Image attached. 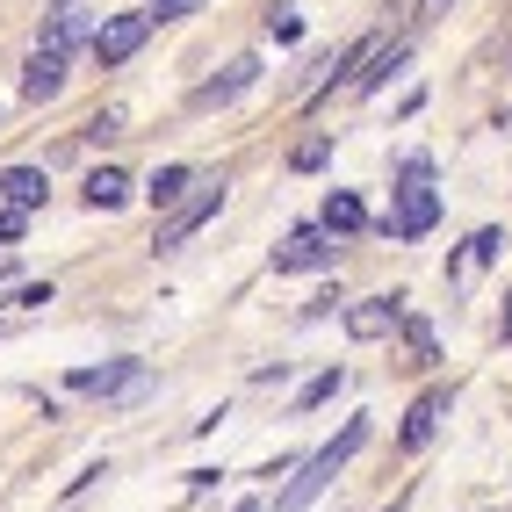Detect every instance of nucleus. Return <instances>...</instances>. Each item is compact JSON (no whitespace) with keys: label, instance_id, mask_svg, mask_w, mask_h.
Returning a JSON list of instances; mask_svg holds the SVG:
<instances>
[{"label":"nucleus","instance_id":"nucleus-1","mask_svg":"<svg viewBox=\"0 0 512 512\" xmlns=\"http://www.w3.org/2000/svg\"><path fill=\"white\" fill-rule=\"evenodd\" d=\"M440 217V195H433V159H404V181H397V217H383L375 231H397V238H426Z\"/></svg>","mask_w":512,"mask_h":512},{"label":"nucleus","instance_id":"nucleus-2","mask_svg":"<svg viewBox=\"0 0 512 512\" xmlns=\"http://www.w3.org/2000/svg\"><path fill=\"white\" fill-rule=\"evenodd\" d=\"M361 440H368V419H354L347 433L332 440V448H318L311 462H303V476H296V484H289V491L275 498V512H311V498H318V491L332 484V476H339V462H347V455L361 448Z\"/></svg>","mask_w":512,"mask_h":512},{"label":"nucleus","instance_id":"nucleus-3","mask_svg":"<svg viewBox=\"0 0 512 512\" xmlns=\"http://www.w3.org/2000/svg\"><path fill=\"white\" fill-rule=\"evenodd\" d=\"M217 210H224V181H217V188H202L195 202H174V217L159 224V238H152V246H159V253H181V246H188V238H195L202 224H210Z\"/></svg>","mask_w":512,"mask_h":512},{"label":"nucleus","instance_id":"nucleus-4","mask_svg":"<svg viewBox=\"0 0 512 512\" xmlns=\"http://www.w3.org/2000/svg\"><path fill=\"white\" fill-rule=\"evenodd\" d=\"M145 37H152V8H138V15H109V22L94 29V58H101V65H123V58L145 51Z\"/></svg>","mask_w":512,"mask_h":512},{"label":"nucleus","instance_id":"nucleus-5","mask_svg":"<svg viewBox=\"0 0 512 512\" xmlns=\"http://www.w3.org/2000/svg\"><path fill=\"white\" fill-rule=\"evenodd\" d=\"M152 375L138 361H101V368H73V390L80 397H145Z\"/></svg>","mask_w":512,"mask_h":512},{"label":"nucleus","instance_id":"nucleus-6","mask_svg":"<svg viewBox=\"0 0 512 512\" xmlns=\"http://www.w3.org/2000/svg\"><path fill=\"white\" fill-rule=\"evenodd\" d=\"M311 267H332V231L325 224H303L289 246L275 253V275H311Z\"/></svg>","mask_w":512,"mask_h":512},{"label":"nucleus","instance_id":"nucleus-7","mask_svg":"<svg viewBox=\"0 0 512 512\" xmlns=\"http://www.w3.org/2000/svg\"><path fill=\"white\" fill-rule=\"evenodd\" d=\"M58 94H65V58L37 44V58L22 65V101H37V109H44V101H58Z\"/></svg>","mask_w":512,"mask_h":512},{"label":"nucleus","instance_id":"nucleus-8","mask_svg":"<svg viewBox=\"0 0 512 512\" xmlns=\"http://www.w3.org/2000/svg\"><path fill=\"white\" fill-rule=\"evenodd\" d=\"M404 318V296H361L347 311V332L354 339H390V325Z\"/></svg>","mask_w":512,"mask_h":512},{"label":"nucleus","instance_id":"nucleus-9","mask_svg":"<svg viewBox=\"0 0 512 512\" xmlns=\"http://www.w3.org/2000/svg\"><path fill=\"white\" fill-rule=\"evenodd\" d=\"M253 80H260V58L246 51V58H231V65H224V80H210V87H195V109H224V101H231V94H246Z\"/></svg>","mask_w":512,"mask_h":512},{"label":"nucleus","instance_id":"nucleus-10","mask_svg":"<svg viewBox=\"0 0 512 512\" xmlns=\"http://www.w3.org/2000/svg\"><path fill=\"white\" fill-rule=\"evenodd\" d=\"M94 29H101V22H94L87 8H73V0H65V8L51 15V29H44V51H58V58H65L73 44H94Z\"/></svg>","mask_w":512,"mask_h":512},{"label":"nucleus","instance_id":"nucleus-11","mask_svg":"<svg viewBox=\"0 0 512 512\" xmlns=\"http://www.w3.org/2000/svg\"><path fill=\"white\" fill-rule=\"evenodd\" d=\"M0 195H8L15 210H37L51 195V181H44V166H8V174H0Z\"/></svg>","mask_w":512,"mask_h":512},{"label":"nucleus","instance_id":"nucleus-12","mask_svg":"<svg viewBox=\"0 0 512 512\" xmlns=\"http://www.w3.org/2000/svg\"><path fill=\"white\" fill-rule=\"evenodd\" d=\"M123 202H130V181L116 166H94L87 174V210H123Z\"/></svg>","mask_w":512,"mask_h":512},{"label":"nucleus","instance_id":"nucleus-13","mask_svg":"<svg viewBox=\"0 0 512 512\" xmlns=\"http://www.w3.org/2000/svg\"><path fill=\"white\" fill-rule=\"evenodd\" d=\"M440 412H448V397H440V390H426V397L412 404V419H404V448H426V440H433V426H440Z\"/></svg>","mask_w":512,"mask_h":512},{"label":"nucleus","instance_id":"nucleus-14","mask_svg":"<svg viewBox=\"0 0 512 512\" xmlns=\"http://www.w3.org/2000/svg\"><path fill=\"white\" fill-rule=\"evenodd\" d=\"M188 188H195V174H188V166H159L145 195H152V210H174V202H181Z\"/></svg>","mask_w":512,"mask_h":512},{"label":"nucleus","instance_id":"nucleus-15","mask_svg":"<svg viewBox=\"0 0 512 512\" xmlns=\"http://www.w3.org/2000/svg\"><path fill=\"white\" fill-rule=\"evenodd\" d=\"M368 224V210H361V195H347V188H332L325 195V231H361Z\"/></svg>","mask_w":512,"mask_h":512},{"label":"nucleus","instance_id":"nucleus-16","mask_svg":"<svg viewBox=\"0 0 512 512\" xmlns=\"http://www.w3.org/2000/svg\"><path fill=\"white\" fill-rule=\"evenodd\" d=\"M397 65H404V44H390V51H375V58H368V73H361L354 87H361V94H375V87H383V80L397 73Z\"/></svg>","mask_w":512,"mask_h":512},{"label":"nucleus","instance_id":"nucleus-17","mask_svg":"<svg viewBox=\"0 0 512 512\" xmlns=\"http://www.w3.org/2000/svg\"><path fill=\"white\" fill-rule=\"evenodd\" d=\"M339 383H347V375L325 368V375H311V383H303V397H296V404H303V412H318V404H332V390H339Z\"/></svg>","mask_w":512,"mask_h":512},{"label":"nucleus","instance_id":"nucleus-18","mask_svg":"<svg viewBox=\"0 0 512 512\" xmlns=\"http://www.w3.org/2000/svg\"><path fill=\"white\" fill-rule=\"evenodd\" d=\"M498 253H505V231H476V238H469V260H476V267H491Z\"/></svg>","mask_w":512,"mask_h":512},{"label":"nucleus","instance_id":"nucleus-19","mask_svg":"<svg viewBox=\"0 0 512 512\" xmlns=\"http://www.w3.org/2000/svg\"><path fill=\"white\" fill-rule=\"evenodd\" d=\"M267 29H275V44H296V37H303V15H296V8H275V15H267Z\"/></svg>","mask_w":512,"mask_h":512},{"label":"nucleus","instance_id":"nucleus-20","mask_svg":"<svg viewBox=\"0 0 512 512\" xmlns=\"http://www.w3.org/2000/svg\"><path fill=\"white\" fill-rule=\"evenodd\" d=\"M202 0H152V22H181V15H195Z\"/></svg>","mask_w":512,"mask_h":512},{"label":"nucleus","instance_id":"nucleus-21","mask_svg":"<svg viewBox=\"0 0 512 512\" xmlns=\"http://www.w3.org/2000/svg\"><path fill=\"white\" fill-rule=\"evenodd\" d=\"M87 138H123V109H101V116L87 123Z\"/></svg>","mask_w":512,"mask_h":512},{"label":"nucleus","instance_id":"nucleus-22","mask_svg":"<svg viewBox=\"0 0 512 512\" xmlns=\"http://www.w3.org/2000/svg\"><path fill=\"white\" fill-rule=\"evenodd\" d=\"M22 224H29V210H15V202H8V210H0V246H15Z\"/></svg>","mask_w":512,"mask_h":512},{"label":"nucleus","instance_id":"nucleus-23","mask_svg":"<svg viewBox=\"0 0 512 512\" xmlns=\"http://www.w3.org/2000/svg\"><path fill=\"white\" fill-rule=\"evenodd\" d=\"M332 159V145L325 138H311V145H296V166H303V174H311V166H325Z\"/></svg>","mask_w":512,"mask_h":512},{"label":"nucleus","instance_id":"nucleus-24","mask_svg":"<svg viewBox=\"0 0 512 512\" xmlns=\"http://www.w3.org/2000/svg\"><path fill=\"white\" fill-rule=\"evenodd\" d=\"M440 8H448V0H426V8H419V15H440Z\"/></svg>","mask_w":512,"mask_h":512},{"label":"nucleus","instance_id":"nucleus-25","mask_svg":"<svg viewBox=\"0 0 512 512\" xmlns=\"http://www.w3.org/2000/svg\"><path fill=\"white\" fill-rule=\"evenodd\" d=\"M238 512H260V505H238Z\"/></svg>","mask_w":512,"mask_h":512},{"label":"nucleus","instance_id":"nucleus-26","mask_svg":"<svg viewBox=\"0 0 512 512\" xmlns=\"http://www.w3.org/2000/svg\"><path fill=\"white\" fill-rule=\"evenodd\" d=\"M505 339H512V318H505Z\"/></svg>","mask_w":512,"mask_h":512}]
</instances>
